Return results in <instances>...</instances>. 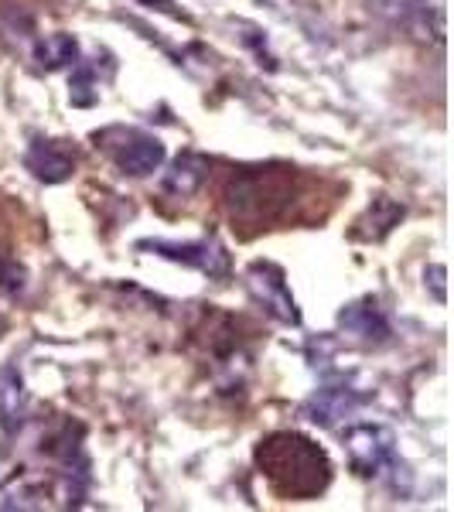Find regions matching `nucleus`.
I'll return each mask as SVG.
<instances>
[{"mask_svg": "<svg viewBox=\"0 0 454 512\" xmlns=\"http://www.w3.org/2000/svg\"><path fill=\"white\" fill-rule=\"evenodd\" d=\"M257 468L284 499H318L332 482L325 448L297 431H274L257 444Z\"/></svg>", "mask_w": 454, "mask_h": 512, "instance_id": "nucleus-1", "label": "nucleus"}, {"mask_svg": "<svg viewBox=\"0 0 454 512\" xmlns=\"http://www.w3.org/2000/svg\"><path fill=\"white\" fill-rule=\"evenodd\" d=\"M294 168H239L226 185V209L236 226H270L291 209Z\"/></svg>", "mask_w": 454, "mask_h": 512, "instance_id": "nucleus-2", "label": "nucleus"}, {"mask_svg": "<svg viewBox=\"0 0 454 512\" xmlns=\"http://www.w3.org/2000/svg\"><path fill=\"white\" fill-rule=\"evenodd\" d=\"M93 140H96L99 151L117 164L120 175H127V178L154 175V171H161L164 158H168L161 137L147 134V130H140V127H123V123H113V127L96 130Z\"/></svg>", "mask_w": 454, "mask_h": 512, "instance_id": "nucleus-3", "label": "nucleus"}, {"mask_svg": "<svg viewBox=\"0 0 454 512\" xmlns=\"http://www.w3.org/2000/svg\"><path fill=\"white\" fill-rule=\"evenodd\" d=\"M137 250L154 253L168 263H181V267H192L198 274L212 277V280H226L233 274V260H229V250L219 243L216 236H202V239H185V243H175V239H140Z\"/></svg>", "mask_w": 454, "mask_h": 512, "instance_id": "nucleus-4", "label": "nucleus"}, {"mask_svg": "<svg viewBox=\"0 0 454 512\" xmlns=\"http://www.w3.org/2000/svg\"><path fill=\"white\" fill-rule=\"evenodd\" d=\"M246 291H250L253 301H257L274 321H280V325H287V328L301 325V308H297L284 270H280L277 263H270V260L250 263V267H246Z\"/></svg>", "mask_w": 454, "mask_h": 512, "instance_id": "nucleus-5", "label": "nucleus"}, {"mask_svg": "<svg viewBox=\"0 0 454 512\" xmlns=\"http://www.w3.org/2000/svg\"><path fill=\"white\" fill-rule=\"evenodd\" d=\"M342 444L349 451V465L359 475H379L383 468L396 465V437L379 424H352L345 427Z\"/></svg>", "mask_w": 454, "mask_h": 512, "instance_id": "nucleus-6", "label": "nucleus"}, {"mask_svg": "<svg viewBox=\"0 0 454 512\" xmlns=\"http://www.w3.org/2000/svg\"><path fill=\"white\" fill-rule=\"evenodd\" d=\"M24 171L41 185H62L76 175V151L65 140L35 137L24 151Z\"/></svg>", "mask_w": 454, "mask_h": 512, "instance_id": "nucleus-7", "label": "nucleus"}, {"mask_svg": "<svg viewBox=\"0 0 454 512\" xmlns=\"http://www.w3.org/2000/svg\"><path fill=\"white\" fill-rule=\"evenodd\" d=\"M338 328L352 338V342H362V345H383L390 342L393 328H390V318L383 315L376 297H359V301L345 304L338 311Z\"/></svg>", "mask_w": 454, "mask_h": 512, "instance_id": "nucleus-8", "label": "nucleus"}, {"mask_svg": "<svg viewBox=\"0 0 454 512\" xmlns=\"http://www.w3.org/2000/svg\"><path fill=\"white\" fill-rule=\"evenodd\" d=\"M366 400V393H359L349 383H328L304 403V417L318 427H335L338 420L352 417L359 410V403Z\"/></svg>", "mask_w": 454, "mask_h": 512, "instance_id": "nucleus-9", "label": "nucleus"}, {"mask_svg": "<svg viewBox=\"0 0 454 512\" xmlns=\"http://www.w3.org/2000/svg\"><path fill=\"white\" fill-rule=\"evenodd\" d=\"M212 161L198 151H181L171 168L164 171L161 178V192L164 195H175V198H192L195 192H202V185L209 181Z\"/></svg>", "mask_w": 454, "mask_h": 512, "instance_id": "nucleus-10", "label": "nucleus"}, {"mask_svg": "<svg viewBox=\"0 0 454 512\" xmlns=\"http://www.w3.org/2000/svg\"><path fill=\"white\" fill-rule=\"evenodd\" d=\"M31 59L41 72H59L69 69V65L79 62V41L69 35V31H52V35L35 41V52Z\"/></svg>", "mask_w": 454, "mask_h": 512, "instance_id": "nucleus-11", "label": "nucleus"}, {"mask_svg": "<svg viewBox=\"0 0 454 512\" xmlns=\"http://www.w3.org/2000/svg\"><path fill=\"white\" fill-rule=\"evenodd\" d=\"M403 219V205L393 202V198L379 195L373 198V205L366 209V216L356 222V239H366V243H379L400 226Z\"/></svg>", "mask_w": 454, "mask_h": 512, "instance_id": "nucleus-12", "label": "nucleus"}, {"mask_svg": "<svg viewBox=\"0 0 454 512\" xmlns=\"http://www.w3.org/2000/svg\"><path fill=\"white\" fill-rule=\"evenodd\" d=\"M24 284H28V270H24L21 263L14 260V256L0 253V291L21 294V291H24Z\"/></svg>", "mask_w": 454, "mask_h": 512, "instance_id": "nucleus-13", "label": "nucleus"}, {"mask_svg": "<svg viewBox=\"0 0 454 512\" xmlns=\"http://www.w3.org/2000/svg\"><path fill=\"white\" fill-rule=\"evenodd\" d=\"M137 4L151 7V11L168 14V18H181V21H185V11H178V4H175V0H137Z\"/></svg>", "mask_w": 454, "mask_h": 512, "instance_id": "nucleus-14", "label": "nucleus"}, {"mask_svg": "<svg viewBox=\"0 0 454 512\" xmlns=\"http://www.w3.org/2000/svg\"><path fill=\"white\" fill-rule=\"evenodd\" d=\"M424 277H431V284H434V297H437V301H444V267H431Z\"/></svg>", "mask_w": 454, "mask_h": 512, "instance_id": "nucleus-15", "label": "nucleus"}, {"mask_svg": "<svg viewBox=\"0 0 454 512\" xmlns=\"http://www.w3.org/2000/svg\"><path fill=\"white\" fill-rule=\"evenodd\" d=\"M4 335H7V315L0 311V338H4Z\"/></svg>", "mask_w": 454, "mask_h": 512, "instance_id": "nucleus-16", "label": "nucleus"}]
</instances>
